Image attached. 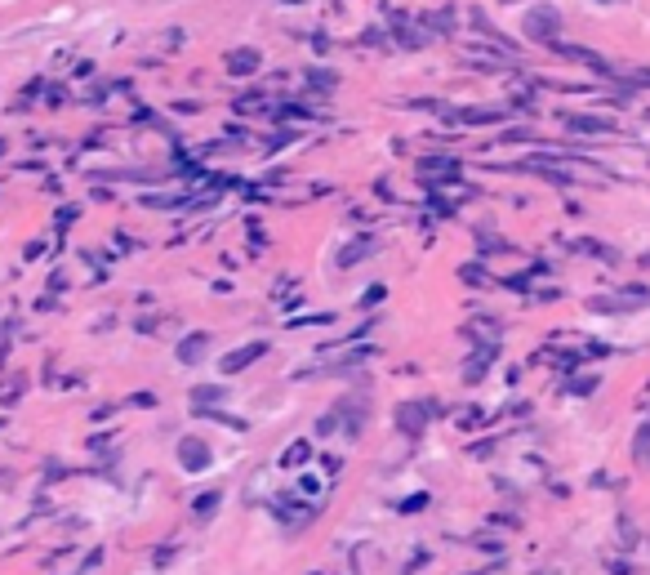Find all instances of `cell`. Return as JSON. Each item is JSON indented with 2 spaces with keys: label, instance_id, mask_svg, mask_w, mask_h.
Returning <instances> with one entry per match:
<instances>
[{
  "label": "cell",
  "instance_id": "2",
  "mask_svg": "<svg viewBox=\"0 0 650 575\" xmlns=\"http://www.w3.org/2000/svg\"><path fill=\"white\" fill-rule=\"evenodd\" d=\"M566 125L570 129H583V134H610V121H601V116H566Z\"/></svg>",
  "mask_w": 650,
  "mask_h": 575
},
{
  "label": "cell",
  "instance_id": "3",
  "mask_svg": "<svg viewBox=\"0 0 650 575\" xmlns=\"http://www.w3.org/2000/svg\"><path fill=\"white\" fill-rule=\"evenodd\" d=\"M650 455V424L642 428V437H637V459H646Z\"/></svg>",
  "mask_w": 650,
  "mask_h": 575
},
{
  "label": "cell",
  "instance_id": "1",
  "mask_svg": "<svg viewBox=\"0 0 650 575\" xmlns=\"http://www.w3.org/2000/svg\"><path fill=\"white\" fill-rule=\"evenodd\" d=\"M526 36L530 41H543V45H557V32H561V14L552 5H534L530 14H526Z\"/></svg>",
  "mask_w": 650,
  "mask_h": 575
}]
</instances>
